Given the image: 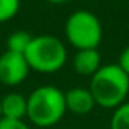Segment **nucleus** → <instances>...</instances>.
I'll return each instance as SVG.
<instances>
[{"instance_id": "14", "label": "nucleus", "mask_w": 129, "mask_h": 129, "mask_svg": "<svg viewBox=\"0 0 129 129\" xmlns=\"http://www.w3.org/2000/svg\"><path fill=\"white\" fill-rule=\"evenodd\" d=\"M46 2H49V3H64V2H67V0H46Z\"/></svg>"}, {"instance_id": "6", "label": "nucleus", "mask_w": 129, "mask_h": 129, "mask_svg": "<svg viewBox=\"0 0 129 129\" xmlns=\"http://www.w3.org/2000/svg\"><path fill=\"white\" fill-rule=\"evenodd\" d=\"M64 97H66V108L72 114L76 115H87L90 114L94 106V97L90 91V88L84 87H73L67 91H64Z\"/></svg>"}, {"instance_id": "16", "label": "nucleus", "mask_w": 129, "mask_h": 129, "mask_svg": "<svg viewBox=\"0 0 129 129\" xmlns=\"http://www.w3.org/2000/svg\"><path fill=\"white\" fill-rule=\"evenodd\" d=\"M0 85H2V82H0Z\"/></svg>"}, {"instance_id": "11", "label": "nucleus", "mask_w": 129, "mask_h": 129, "mask_svg": "<svg viewBox=\"0 0 129 129\" xmlns=\"http://www.w3.org/2000/svg\"><path fill=\"white\" fill-rule=\"evenodd\" d=\"M20 11V0H0V23L12 20Z\"/></svg>"}, {"instance_id": "12", "label": "nucleus", "mask_w": 129, "mask_h": 129, "mask_svg": "<svg viewBox=\"0 0 129 129\" xmlns=\"http://www.w3.org/2000/svg\"><path fill=\"white\" fill-rule=\"evenodd\" d=\"M0 129H30L24 120H12V118H0Z\"/></svg>"}, {"instance_id": "15", "label": "nucleus", "mask_w": 129, "mask_h": 129, "mask_svg": "<svg viewBox=\"0 0 129 129\" xmlns=\"http://www.w3.org/2000/svg\"><path fill=\"white\" fill-rule=\"evenodd\" d=\"M0 118H2V108H0Z\"/></svg>"}, {"instance_id": "7", "label": "nucleus", "mask_w": 129, "mask_h": 129, "mask_svg": "<svg viewBox=\"0 0 129 129\" xmlns=\"http://www.w3.org/2000/svg\"><path fill=\"white\" fill-rule=\"evenodd\" d=\"M102 67V58L97 49L76 50L73 56V69L81 76H93Z\"/></svg>"}, {"instance_id": "4", "label": "nucleus", "mask_w": 129, "mask_h": 129, "mask_svg": "<svg viewBox=\"0 0 129 129\" xmlns=\"http://www.w3.org/2000/svg\"><path fill=\"white\" fill-rule=\"evenodd\" d=\"M66 37L76 50L97 49L103 37L102 23L90 11H76L66 21Z\"/></svg>"}, {"instance_id": "1", "label": "nucleus", "mask_w": 129, "mask_h": 129, "mask_svg": "<svg viewBox=\"0 0 129 129\" xmlns=\"http://www.w3.org/2000/svg\"><path fill=\"white\" fill-rule=\"evenodd\" d=\"M88 88L94 97L96 106L115 109L126 102L129 76L120 69L118 64H105L91 76Z\"/></svg>"}, {"instance_id": "5", "label": "nucleus", "mask_w": 129, "mask_h": 129, "mask_svg": "<svg viewBox=\"0 0 129 129\" xmlns=\"http://www.w3.org/2000/svg\"><path fill=\"white\" fill-rule=\"evenodd\" d=\"M30 72L24 55L5 50L0 55V82L2 85L17 87L23 84Z\"/></svg>"}, {"instance_id": "3", "label": "nucleus", "mask_w": 129, "mask_h": 129, "mask_svg": "<svg viewBox=\"0 0 129 129\" xmlns=\"http://www.w3.org/2000/svg\"><path fill=\"white\" fill-rule=\"evenodd\" d=\"M30 70L50 75L59 72L67 62V49L61 40L52 35H38L24 53Z\"/></svg>"}, {"instance_id": "10", "label": "nucleus", "mask_w": 129, "mask_h": 129, "mask_svg": "<svg viewBox=\"0 0 129 129\" xmlns=\"http://www.w3.org/2000/svg\"><path fill=\"white\" fill-rule=\"evenodd\" d=\"M109 126L111 129H129V102H124L114 109Z\"/></svg>"}, {"instance_id": "13", "label": "nucleus", "mask_w": 129, "mask_h": 129, "mask_svg": "<svg viewBox=\"0 0 129 129\" xmlns=\"http://www.w3.org/2000/svg\"><path fill=\"white\" fill-rule=\"evenodd\" d=\"M118 66H120V69L129 76V46L120 53V58H118Z\"/></svg>"}, {"instance_id": "8", "label": "nucleus", "mask_w": 129, "mask_h": 129, "mask_svg": "<svg viewBox=\"0 0 129 129\" xmlns=\"http://www.w3.org/2000/svg\"><path fill=\"white\" fill-rule=\"evenodd\" d=\"M2 118L24 120L27 117V97L20 93H9L0 100Z\"/></svg>"}, {"instance_id": "9", "label": "nucleus", "mask_w": 129, "mask_h": 129, "mask_svg": "<svg viewBox=\"0 0 129 129\" xmlns=\"http://www.w3.org/2000/svg\"><path fill=\"white\" fill-rule=\"evenodd\" d=\"M32 35L27 30H15L12 32L8 40H6V50L14 52V53H20L24 55L32 43Z\"/></svg>"}, {"instance_id": "2", "label": "nucleus", "mask_w": 129, "mask_h": 129, "mask_svg": "<svg viewBox=\"0 0 129 129\" xmlns=\"http://www.w3.org/2000/svg\"><path fill=\"white\" fill-rule=\"evenodd\" d=\"M67 112L64 91L53 85H41L27 97V118L40 127H50Z\"/></svg>"}]
</instances>
